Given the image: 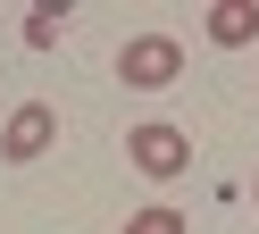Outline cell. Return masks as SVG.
<instances>
[{
    "label": "cell",
    "mask_w": 259,
    "mask_h": 234,
    "mask_svg": "<svg viewBox=\"0 0 259 234\" xmlns=\"http://www.w3.org/2000/svg\"><path fill=\"white\" fill-rule=\"evenodd\" d=\"M125 159H134V176L176 184V176H192V134L167 126V117H142V126L125 134Z\"/></svg>",
    "instance_id": "cell-1"
},
{
    "label": "cell",
    "mask_w": 259,
    "mask_h": 234,
    "mask_svg": "<svg viewBox=\"0 0 259 234\" xmlns=\"http://www.w3.org/2000/svg\"><path fill=\"white\" fill-rule=\"evenodd\" d=\"M176 75H184V42H176V33H134V42L117 50V84L125 92H167Z\"/></svg>",
    "instance_id": "cell-2"
},
{
    "label": "cell",
    "mask_w": 259,
    "mask_h": 234,
    "mask_svg": "<svg viewBox=\"0 0 259 234\" xmlns=\"http://www.w3.org/2000/svg\"><path fill=\"white\" fill-rule=\"evenodd\" d=\"M51 142H59V109H51V100H17L9 126H0V159H9V167H34Z\"/></svg>",
    "instance_id": "cell-3"
},
{
    "label": "cell",
    "mask_w": 259,
    "mask_h": 234,
    "mask_svg": "<svg viewBox=\"0 0 259 234\" xmlns=\"http://www.w3.org/2000/svg\"><path fill=\"white\" fill-rule=\"evenodd\" d=\"M201 42H218V50L259 42V0H218V9L201 17Z\"/></svg>",
    "instance_id": "cell-4"
},
{
    "label": "cell",
    "mask_w": 259,
    "mask_h": 234,
    "mask_svg": "<svg viewBox=\"0 0 259 234\" xmlns=\"http://www.w3.org/2000/svg\"><path fill=\"white\" fill-rule=\"evenodd\" d=\"M59 25H67V0L59 9H25V50H59Z\"/></svg>",
    "instance_id": "cell-5"
},
{
    "label": "cell",
    "mask_w": 259,
    "mask_h": 234,
    "mask_svg": "<svg viewBox=\"0 0 259 234\" xmlns=\"http://www.w3.org/2000/svg\"><path fill=\"white\" fill-rule=\"evenodd\" d=\"M125 234H184V217H176V209H134Z\"/></svg>",
    "instance_id": "cell-6"
},
{
    "label": "cell",
    "mask_w": 259,
    "mask_h": 234,
    "mask_svg": "<svg viewBox=\"0 0 259 234\" xmlns=\"http://www.w3.org/2000/svg\"><path fill=\"white\" fill-rule=\"evenodd\" d=\"M251 201H259V176H251Z\"/></svg>",
    "instance_id": "cell-7"
}]
</instances>
